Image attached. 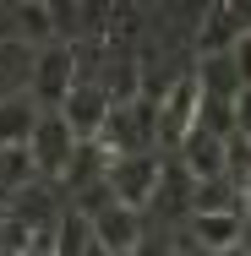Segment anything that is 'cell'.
<instances>
[{
	"label": "cell",
	"instance_id": "1",
	"mask_svg": "<svg viewBox=\"0 0 251 256\" xmlns=\"http://www.w3.org/2000/svg\"><path fill=\"white\" fill-rule=\"evenodd\" d=\"M197 109H202V88H197L191 71H180L175 88L158 98V148H164L169 158L180 153V142L197 131Z\"/></svg>",
	"mask_w": 251,
	"mask_h": 256
},
{
	"label": "cell",
	"instance_id": "9",
	"mask_svg": "<svg viewBox=\"0 0 251 256\" xmlns=\"http://www.w3.org/2000/svg\"><path fill=\"white\" fill-rule=\"evenodd\" d=\"M104 169H109V158H104L93 142H77V153L66 158V169L55 174V191H60V196H82V191H93L104 180Z\"/></svg>",
	"mask_w": 251,
	"mask_h": 256
},
{
	"label": "cell",
	"instance_id": "12",
	"mask_svg": "<svg viewBox=\"0 0 251 256\" xmlns=\"http://www.w3.org/2000/svg\"><path fill=\"white\" fill-rule=\"evenodd\" d=\"M191 212H235V218H246L240 191H235L229 174H218V180H197V186H191V202H186V218H191Z\"/></svg>",
	"mask_w": 251,
	"mask_h": 256
},
{
	"label": "cell",
	"instance_id": "6",
	"mask_svg": "<svg viewBox=\"0 0 251 256\" xmlns=\"http://www.w3.org/2000/svg\"><path fill=\"white\" fill-rule=\"evenodd\" d=\"M202 16H207V22H197V28H191V54H197V60L229 54L235 44H240L246 22H240V11H235V6H207Z\"/></svg>",
	"mask_w": 251,
	"mask_h": 256
},
{
	"label": "cell",
	"instance_id": "13",
	"mask_svg": "<svg viewBox=\"0 0 251 256\" xmlns=\"http://www.w3.org/2000/svg\"><path fill=\"white\" fill-rule=\"evenodd\" d=\"M191 186H197V180L169 158V164H158V186H153V202H148V207H153V212H186Z\"/></svg>",
	"mask_w": 251,
	"mask_h": 256
},
{
	"label": "cell",
	"instance_id": "4",
	"mask_svg": "<svg viewBox=\"0 0 251 256\" xmlns=\"http://www.w3.org/2000/svg\"><path fill=\"white\" fill-rule=\"evenodd\" d=\"M28 153H33V169H39V180H50L66 169V158L77 153V136H71V126L60 120V109H39V126H33V136H28Z\"/></svg>",
	"mask_w": 251,
	"mask_h": 256
},
{
	"label": "cell",
	"instance_id": "5",
	"mask_svg": "<svg viewBox=\"0 0 251 256\" xmlns=\"http://www.w3.org/2000/svg\"><path fill=\"white\" fill-rule=\"evenodd\" d=\"M88 224H93V246H99L104 256H131L142 246V234H148V212L120 207V202H109L104 212H93Z\"/></svg>",
	"mask_w": 251,
	"mask_h": 256
},
{
	"label": "cell",
	"instance_id": "2",
	"mask_svg": "<svg viewBox=\"0 0 251 256\" xmlns=\"http://www.w3.org/2000/svg\"><path fill=\"white\" fill-rule=\"evenodd\" d=\"M71 88H77V54H71V44H50V50H39V60H33V82H28V98L39 104V109H60Z\"/></svg>",
	"mask_w": 251,
	"mask_h": 256
},
{
	"label": "cell",
	"instance_id": "10",
	"mask_svg": "<svg viewBox=\"0 0 251 256\" xmlns=\"http://www.w3.org/2000/svg\"><path fill=\"white\" fill-rule=\"evenodd\" d=\"M11 38L28 44V50H50L55 44V16L44 0H17L11 6Z\"/></svg>",
	"mask_w": 251,
	"mask_h": 256
},
{
	"label": "cell",
	"instance_id": "8",
	"mask_svg": "<svg viewBox=\"0 0 251 256\" xmlns=\"http://www.w3.org/2000/svg\"><path fill=\"white\" fill-rule=\"evenodd\" d=\"M175 164H180L191 180H218V174H229V142H218L213 131H202V126H197V131L180 142Z\"/></svg>",
	"mask_w": 251,
	"mask_h": 256
},
{
	"label": "cell",
	"instance_id": "3",
	"mask_svg": "<svg viewBox=\"0 0 251 256\" xmlns=\"http://www.w3.org/2000/svg\"><path fill=\"white\" fill-rule=\"evenodd\" d=\"M104 186H109V196H115L120 207H137V212H148L153 186H158V153L115 158V164L104 169Z\"/></svg>",
	"mask_w": 251,
	"mask_h": 256
},
{
	"label": "cell",
	"instance_id": "14",
	"mask_svg": "<svg viewBox=\"0 0 251 256\" xmlns=\"http://www.w3.org/2000/svg\"><path fill=\"white\" fill-rule=\"evenodd\" d=\"M33 126H39L33 98H0V148H28Z\"/></svg>",
	"mask_w": 251,
	"mask_h": 256
},
{
	"label": "cell",
	"instance_id": "16",
	"mask_svg": "<svg viewBox=\"0 0 251 256\" xmlns=\"http://www.w3.org/2000/svg\"><path fill=\"white\" fill-rule=\"evenodd\" d=\"M131 256H175V246H169V234H142V246Z\"/></svg>",
	"mask_w": 251,
	"mask_h": 256
},
{
	"label": "cell",
	"instance_id": "15",
	"mask_svg": "<svg viewBox=\"0 0 251 256\" xmlns=\"http://www.w3.org/2000/svg\"><path fill=\"white\" fill-rule=\"evenodd\" d=\"M39 180V169H33V153L28 148H0V186L17 196L22 186H33Z\"/></svg>",
	"mask_w": 251,
	"mask_h": 256
},
{
	"label": "cell",
	"instance_id": "11",
	"mask_svg": "<svg viewBox=\"0 0 251 256\" xmlns=\"http://www.w3.org/2000/svg\"><path fill=\"white\" fill-rule=\"evenodd\" d=\"M33 60H39V50H28V44H17V38L0 44V98H28Z\"/></svg>",
	"mask_w": 251,
	"mask_h": 256
},
{
	"label": "cell",
	"instance_id": "7",
	"mask_svg": "<svg viewBox=\"0 0 251 256\" xmlns=\"http://www.w3.org/2000/svg\"><path fill=\"white\" fill-rule=\"evenodd\" d=\"M60 120L71 126V136H77V142H93V136H99V126L109 120V98H104V88L77 76V88H71L66 104H60Z\"/></svg>",
	"mask_w": 251,
	"mask_h": 256
}]
</instances>
